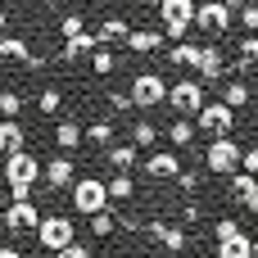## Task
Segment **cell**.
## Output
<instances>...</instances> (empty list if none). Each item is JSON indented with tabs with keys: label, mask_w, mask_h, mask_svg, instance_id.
Listing matches in <instances>:
<instances>
[{
	"label": "cell",
	"mask_w": 258,
	"mask_h": 258,
	"mask_svg": "<svg viewBox=\"0 0 258 258\" xmlns=\"http://www.w3.org/2000/svg\"><path fill=\"white\" fill-rule=\"evenodd\" d=\"M236 23H240V27H245L249 36H254V32H258V5H249V9H240V14H236Z\"/></svg>",
	"instance_id": "35"
},
{
	"label": "cell",
	"mask_w": 258,
	"mask_h": 258,
	"mask_svg": "<svg viewBox=\"0 0 258 258\" xmlns=\"http://www.w3.org/2000/svg\"><path fill=\"white\" fill-rule=\"evenodd\" d=\"M0 9H5V0H0Z\"/></svg>",
	"instance_id": "47"
},
{
	"label": "cell",
	"mask_w": 258,
	"mask_h": 258,
	"mask_svg": "<svg viewBox=\"0 0 258 258\" xmlns=\"http://www.w3.org/2000/svg\"><path fill=\"white\" fill-rule=\"evenodd\" d=\"M109 109H113V113H127V109H132V100H127L122 91H109Z\"/></svg>",
	"instance_id": "38"
},
{
	"label": "cell",
	"mask_w": 258,
	"mask_h": 258,
	"mask_svg": "<svg viewBox=\"0 0 258 258\" xmlns=\"http://www.w3.org/2000/svg\"><path fill=\"white\" fill-rule=\"evenodd\" d=\"M82 141H91V145H109V141H113V122H109V118L86 122V127H82Z\"/></svg>",
	"instance_id": "23"
},
{
	"label": "cell",
	"mask_w": 258,
	"mask_h": 258,
	"mask_svg": "<svg viewBox=\"0 0 258 258\" xmlns=\"http://www.w3.org/2000/svg\"><path fill=\"white\" fill-rule=\"evenodd\" d=\"M36 240H41V249H45V254H59V249H68V245L77 240V227H73V218H63V213H50V218H41V227H36Z\"/></svg>",
	"instance_id": "1"
},
{
	"label": "cell",
	"mask_w": 258,
	"mask_h": 258,
	"mask_svg": "<svg viewBox=\"0 0 258 258\" xmlns=\"http://www.w3.org/2000/svg\"><path fill=\"white\" fill-rule=\"evenodd\" d=\"M181 172V159L172 154V150H154L150 159H145V177H154V181H168V177H177Z\"/></svg>",
	"instance_id": "14"
},
{
	"label": "cell",
	"mask_w": 258,
	"mask_h": 258,
	"mask_svg": "<svg viewBox=\"0 0 258 258\" xmlns=\"http://www.w3.org/2000/svg\"><path fill=\"white\" fill-rule=\"evenodd\" d=\"M73 209L77 213H104L109 209V190H104V181L100 177H77L73 181Z\"/></svg>",
	"instance_id": "5"
},
{
	"label": "cell",
	"mask_w": 258,
	"mask_h": 258,
	"mask_svg": "<svg viewBox=\"0 0 258 258\" xmlns=\"http://www.w3.org/2000/svg\"><path fill=\"white\" fill-rule=\"evenodd\" d=\"M54 145H59L63 154L77 150V145H82V122H77V118H59V122H54Z\"/></svg>",
	"instance_id": "17"
},
{
	"label": "cell",
	"mask_w": 258,
	"mask_h": 258,
	"mask_svg": "<svg viewBox=\"0 0 258 258\" xmlns=\"http://www.w3.org/2000/svg\"><path fill=\"white\" fill-rule=\"evenodd\" d=\"M141 231H145L154 245H163L168 254H186V249H190V236H186V227H177V222H159V218H150Z\"/></svg>",
	"instance_id": "10"
},
{
	"label": "cell",
	"mask_w": 258,
	"mask_h": 258,
	"mask_svg": "<svg viewBox=\"0 0 258 258\" xmlns=\"http://www.w3.org/2000/svg\"><path fill=\"white\" fill-rule=\"evenodd\" d=\"M132 258H150V254H132Z\"/></svg>",
	"instance_id": "44"
},
{
	"label": "cell",
	"mask_w": 258,
	"mask_h": 258,
	"mask_svg": "<svg viewBox=\"0 0 258 258\" xmlns=\"http://www.w3.org/2000/svg\"><path fill=\"white\" fill-rule=\"evenodd\" d=\"M127 100H132V109H159V104L168 100V82H163L159 73H136Z\"/></svg>",
	"instance_id": "3"
},
{
	"label": "cell",
	"mask_w": 258,
	"mask_h": 258,
	"mask_svg": "<svg viewBox=\"0 0 258 258\" xmlns=\"http://www.w3.org/2000/svg\"><path fill=\"white\" fill-rule=\"evenodd\" d=\"M109 163L118 168V172H132L136 168V145L127 141V145H109Z\"/></svg>",
	"instance_id": "25"
},
{
	"label": "cell",
	"mask_w": 258,
	"mask_h": 258,
	"mask_svg": "<svg viewBox=\"0 0 258 258\" xmlns=\"http://www.w3.org/2000/svg\"><path fill=\"white\" fill-rule=\"evenodd\" d=\"M122 45H127V50H136V54H150V50H159V45H163V32H154V27H132Z\"/></svg>",
	"instance_id": "15"
},
{
	"label": "cell",
	"mask_w": 258,
	"mask_h": 258,
	"mask_svg": "<svg viewBox=\"0 0 258 258\" xmlns=\"http://www.w3.org/2000/svg\"><path fill=\"white\" fill-rule=\"evenodd\" d=\"M91 73H95V77H109V73H113V50H109V45H100V50L91 54Z\"/></svg>",
	"instance_id": "31"
},
{
	"label": "cell",
	"mask_w": 258,
	"mask_h": 258,
	"mask_svg": "<svg viewBox=\"0 0 258 258\" xmlns=\"http://www.w3.org/2000/svg\"><path fill=\"white\" fill-rule=\"evenodd\" d=\"M231 23H236V14L227 9V0H204V5H195V27H200V32L222 36V32H231Z\"/></svg>",
	"instance_id": "6"
},
{
	"label": "cell",
	"mask_w": 258,
	"mask_h": 258,
	"mask_svg": "<svg viewBox=\"0 0 258 258\" xmlns=\"http://www.w3.org/2000/svg\"><path fill=\"white\" fill-rule=\"evenodd\" d=\"M118 231V218L104 209V213H91V236H113Z\"/></svg>",
	"instance_id": "32"
},
{
	"label": "cell",
	"mask_w": 258,
	"mask_h": 258,
	"mask_svg": "<svg viewBox=\"0 0 258 258\" xmlns=\"http://www.w3.org/2000/svg\"><path fill=\"white\" fill-rule=\"evenodd\" d=\"M177 186H181V190H186V195H190V190H195V186H200V177H195V172H177Z\"/></svg>",
	"instance_id": "40"
},
{
	"label": "cell",
	"mask_w": 258,
	"mask_h": 258,
	"mask_svg": "<svg viewBox=\"0 0 258 258\" xmlns=\"http://www.w3.org/2000/svg\"><path fill=\"white\" fill-rule=\"evenodd\" d=\"M249 5H258V0H227V9H231V14H240V9H249Z\"/></svg>",
	"instance_id": "41"
},
{
	"label": "cell",
	"mask_w": 258,
	"mask_h": 258,
	"mask_svg": "<svg viewBox=\"0 0 258 258\" xmlns=\"http://www.w3.org/2000/svg\"><path fill=\"white\" fill-rule=\"evenodd\" d=\"M168 141H172L177 150H186V145H195V122H190V118H177V122L168 127Z\"/></svg>",
	"instance_id": "24"
},
{
	"label": "cell",
	"mask_w": 258,
	"mask_h": 258,
	"mask_svg": "<svg viewBox=\"0 0 258 258\" xmlns=\"http://www.w3.org/2000/svg\"><path fill=\"white\" fill-rule=\"evenodd\" d=\"M127 18H104L100 23V32H95V41H104V45H113V41H127Z\"/></svg>",
	"instance_id": "21"
},
{
	"label": "cell",
	"mask_w": 258,
	"mask_h": 258,
	"mask_svg": "<svg viewBox=\"0 0 258 258\" xmlns=\"http://www.w3.org/2000/svg\"><path fill=\"white\" fill-rule=\"evenodd\" d=\"M54 258H91V249H86V245H77V240H73V245H68V249H59V254Z\"/></svg>",
	"instance_id": "39"
},
{
	"label": "cell",
	"mask_w": 258,
	"mask_h": 258,
	"mask_svg": "<svg viewBox=\"0 0 258 258\" xmlns=\"http://www.w3.org/2000/svg\"><path fill=\"white\" fill-rule=\"evenodd\" d=\"M218 258H254V240L240 231V236H231V240L218 245Z\"/></svg>",
	"instance_id": "20"
},
{
	"label": "cell",
	"mask_w": 258,
	"mask_h": 258,
	"mask_svg": "<svg viewBox=\"0 0 258 258\" xmlns=\"http://www.w3.org/2000/svg\"><path fill=\"white\" fill-rule=\"evenodd\" d=\"M254 258H258V240H254Z\"/></svg>",
	"instance_id": "45"
},
{
	"label": "cell",
	"mask_w": 258,
	"mask_h": 258,
	"mask_svg": "<svg viewBox=\"0 0 258 258\" xmlns=\"http://www.w3.org/2000/svg\"><path fill=\"white\" fill-rule=\"evenodd\" d=\"M0 258H23V254H18L14 245H0Z\"/></svg>",
	"instance_id": "42"
},
{
	"label": "cell",
	"mask_w": 258,
	"mask_h": 258,
	"mask_svg": "<svg viewBox=\"0 0 258 258\" xmlns=\"http://www.w3.org/2000/svg\"><path fill=\"white\" fill-rule=\"evenodd\" d=\"M0 145H5V154H18V150H27V132H23V122H0Z\"/></svg>",
	"instance_id": "19"
},
{
	"label": "cell",
	"mask_w": 258,
	"mask_h": 258,
	"mask_svg": "<svg viewBox=\"0 0 258 258\" xmlns=\"http://www.w3.org/2000/svg\"><path fill=\"white\" fill-rule=\"evenodd\" d=\"M213 236H218V245H222V240L240 236V222H236V218H218V222H213Z\"/></svg>",
	"instance_id": "34"
},
{
	"label": "cell",
	"mask_w": 258,
	"mask_h": 258,
	"mask_svg": "<svg viewBox=\"0 0 258 258\" xmlns=\"http://www.w3.org/2000/svg\"><path fill=\"white\" fill-rule=\"evenodd\" d=\"M0 154H5V145H0Z\"/></svg>",
	"instance_id": "46"
},
{
	"label": "cell",
	"mask_w": 258,
	"mask_h": 258,
	"mask_svg": "<svg viewBox=\"0 0 258 258\" xmlns=\"http://www.w3.org/2000/svg\"><path fill=\"white\" fill-rule=\"evenodd\" d=\"M240 59H245V63L258 59V36H240Z\"/></svg>",
	"instance_id": "37"
},
{
	"label": "cell",
	"mask_w": 258,
	"mask_h": 258,
	"mask_svg": "<svg viewBox=\"0 0 258 258\" xmlns=\"http://www.w3.org/2000/svg\"><path fill=\"white\" fill-rule=\"evenodd\" d=\"M41 209L32 204V200H23V204H9V209H0V222L9 227V231H32L36 236V227H41Z\"/></svg>",
	"instance_id": "11"
},
{
	"label": "cell",
	"mask_w": 258,
	"mask_h": 258,
	"mask_svg": "<svg viewBox=\"0 0 258 258\" xmlns=\"http://www.w3.org/2000/svg\"><path fill=\"white\" fill-rule=\"evenodd\" d=\"M222 104H227V109H240V104H249V86H245V82H227V91H222Z\"/></svg>",
	"instance_id": "28"
},
{
	"label": "cell",
	"mask_w": 258,
	"mask_h": 258,
	"mask_svg": "<svg viewBox=\"0 0 258 258\" xmlns=\"http://www.w3.org/2000/svg\"><path fill=\"white\" fill-rule=\"evenodd\" d=\"M41 5H45V0H41Z\"/></svg>",
	"instance_id": "48"
},
{
	"label": "cell",
	"mask_w": 258,
	"mask_h": 258,
	"mask_svg": "<svg viewBox=\"0 0 258 258\" xmlns=\"http://www.w3.org/2000/svg\"><path fill=\"white\" fill-rule=\"evenodd\" d=\"M82 32H86V18H82V14H63V18H59V36H63V41H73V36H82Z\"/></svg>",
	"instance_id": "30"
},
{
	"label": "cell",
	"mask_w": 258,
	"mask_h": 258,
	"mask_svg": "<svg viewBox=\"0 0 258 258\" xmlns=\"http://www.w3.org/2000/svg\"><path fill=\"white\" fill-rule=\"evenodd\" d=\"M36 109H41V113H45V118H54V113H59V109H63V95H59V91H54V86H45V91H41V95H36Z\"/></svg>",
	"instance_id": "29"
},
{
	"label": "cell",
	"mask_w": 258,
	"mask_h": 258,
	"mask_svg": "<svg viewBox=\"0 0 258 258\" xmlns=\"http://www.w3.org/2000/svg\"><path fill=\"white\" fill-rule=\"evenodd\" d=\"M132 145H136V150H145V145H159V127H154L150 118H141V122L132 127Z\"/></svg>",
	"instance_id": "26"
},
{
	"label": "cell",
	"mask_w": 258,
	"mask_h": 258,
	"mask_svg": "<svg viewBox=\"0 0 258 258\" xmlns=\"http://www.w3.org/2000/svg\"><path fill=\"white\" fill-rule=\"evenodd\" d=\"M159 23H163V36L186 41V32L195 27V0H159Z\"/></svg>",
	"instance_id": "2"
},
{
	"label": "cell",
	"mask_w": 258,
	"mask_h": 258,
	"mask_svg": "<svg viewBox=\"0 0 258 258\" xmlns=\"http://www.w3.org/2000/svg\"><path fill=\"white\" fill-rule=\"evenodd\" d=\"M168 104L181 113V118H190V113H200L209 100H204V82H195V77H186V82H177V86H168Z\"/></svg>",
	"instance_id": "9"
},
{
	"label": "cell",
	"mask_w": 258,
	"mask_h": 258,
	"mask_svg": "<svg viewBox=\"0 0 258 258\" xmlns=\"http://www.w3.org/2000/svg\"><path fill=\"white\" fill-rule=\"evenodd\" d=\"M0 59H18V63H32V68L41 63V59L32 54V45H27L23 36H9V32L0 36Z\"/></svg>",
	"instance_id": "16"
},
{
	"label": "cell",
	"mask_w": 258,
	"mask_h": 258,
	"mask_svg": "<svg viewBox=\"0 0 258 258\" xmlns=\"http://www.w3.org/2000/svg\"><path fill=\"white\" fill-rule=\"evenodd\" d=\"M204 168H209V172H218V177H231V172H240V145H236L231 136H218V141H209V150H204Z\"/></svg>",
	"instance_id": "4"
},
{
	"label": "cell",
	"mask_w": 258,
	"mask_h": 258,
	"mask_svg": "<svg viewBox=\"0 0 258 258\" xmlns=\"http://www.w3.org/2000/svg\"><path fill=\"white\" fill-rule=\"evenodd\" d=\"M100 50V41H95V32H82V36H73V41H63V50H59V59H82V54H95Z\"/></svg>",
	"instance_id": "18"
},
{
	"label": "cell",
	"mask_w": 258,
	"mask_h": 258,
	"mask_svg": "<svg viewBox=\"0 0 258 258\" xmlns=\"http://www.w3.org/2000/svg\"><path fill=\"white\" fill-rule=\"evenodd\" d=\"M41 181V159L32 150H18L5 159V186H36Z\"/></svg>",
	"instance_id": "8"
},
{
	"label": "cell",
	"mask_w": 258,
	"mask_h": 258,
	"mask_svg": "<svg viewBox=\"0 0 258 258\" xmlns=\"http://www.w3.org/2000/svg\"><path fill=\"white\" fill-rule=\"evenodd\" d=\"M195 68H200L204 82H222V77H227V54H222L218 45H200V63H195Z\"/></svg>",
	"instance_id": "13"
},
{
	"label": "cell",
	"mask_w": 258,
	"mask_h": 258,
	"mask_svg": "<svg viewBox=\"0 0 258 258\" xmlns=\"http://www.w3.org/2000/svg\"><path fill=\"white\" fill-rule=\"evenodd\" d=\"M0 113H5L9 122H18V113H23V95H18V91H0Z\"/></svg>",
	"instance_id": "33"
},
{
	"label": "cell",
	"mask_w": 258,
	"mask_h": 258,
	"mask_svg": "<svg viewBox=\"0 0 258 258\" xmlns=\"http://www.w3.org/2000/svg\"><path fill=\"white\" fill-rule=\"evenodd\" d=\"M0 36H5V9H0Z\"/></svg>",
	"instance_id": "43"
},
{
	"label": "cell",
	"mask_w": 258,
	"mask_h": 258,
	"mask_svg": "<svg viewBox=\"0 0 258 258\" xmlns=\"http://www.w3.org/2000/svg\"><path fill=\"white\" fill-rule=\"evenodd\" d=\"M240 172H249V177H258V145H249V150H240Z\"/></svg>",
	"instance_id": "36"
},
{
	"label": "cell",
	"mask_w": 258,
	"mask_h": 258,
	"mask_svg": "<svg viewBox=\"0 0 258 258\" xmlns=\"http://www.w3.org/2000/svg\"><path fill=\"white\" fill-rule=\"evenodd\" d=\"M104 190H109V200H132V195H136V181H132L127 172H118V177L104 181Z\"/></svg>",
	"instance_id": "27"
},
{
	"label": "cell",
	"mask_w": 258,
	"mask_h": 258,
	"mask_svg": "<svg viewBox=\"0 0 258 258\" xmlns=\"http://www.w3.org/2000/svg\"><path fill=\"white\" fill-rule=\"evenodd\" d=\"M195 127H200L209 141H218V136H231V127H236V109H227L222 100H218V104H204V109L195 113Z\"/></svg>",
	"instance_id": "7"
},
{
	"label": "cell",
	"mask_w": 258,
	"mask_h": 258,
	"mask_svg": "<svg viewBox=\"0 0 258 258\" xmlns=\"http://www.w3.org/2000/svg\"><path fill=\"white\" fill-rule=\"evenodd\" d=\"M41 181L50 186V190H73V181H77V168H73V159L68 154H54L50 163H41Z\"/></svg>",
	"instance_id": "12"
},
{
	"label": "cell",
	"mask_w": 258,
	"mask_h": 258,
	"mask_svg": "<svg viewBox=\"0 0 258 258\" xmlns=\"http://www.w3.org/2000/svg\"><path fill=\"white\" fill-rule=\"evenodd\" d=\"M168 59H172L177 68H195V63H200V45H195V41H177V45L168 50Z\"/></svg>",
	"instance_id": "22"
}]
</instances>
